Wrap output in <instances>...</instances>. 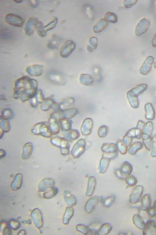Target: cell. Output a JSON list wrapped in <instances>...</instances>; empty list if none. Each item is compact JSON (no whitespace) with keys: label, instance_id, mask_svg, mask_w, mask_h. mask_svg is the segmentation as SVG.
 <instances>
[{"label":"cell","instance_id":"obj_1","mask_svg":"<svg viewBox=\"0 0 156 235\" xmlns=\"http://www.w3.org/2000/svg\"><path fill=\"white\" fill-rule=\"evenodd\" d=\"M76 44L74 41L69 40L66 41L62 46L60 54V56L64 58L69 57L75 50Z\"/></svg>","mask_w":156,"mask_h":235},{"label":"cell","instance_id":"obj_2","mask_svg":"<svg viewBox=\"0 0 156 235\" xmlns=\"http://www.w3.org/2000/svg\"><path fill=\"white\" fill-rule=\"evenodd\" d=\"M5 20L8 24L16 27L22 26L25 21L20 16L13 14H7Z\"/></svg>","mask_w":156,"mask_h":235},{"label":"cell","instance_id":"obj_3","mask_svg":"<svg viewBox=\"0 0 156 235\" xmlns=\"http://www.w3.org/2000/svg\"><path fill=\"white\" fill-rule=\"evenodd\" d=\"M144 192V187L141 185L136 186L133 189L129 197V201L132 204L137 203L140 200Z\"/></svg>","mask_w":156,"mask_h":235},{"label":"cell","instance_id":"obj_4","mask_svg":"<svg viewBox=\"0 0 156 235\" xmlns=\"http://www.w3.org/2000/svg\"><path fill=\"white\" fill-rule=\"evenodd\" d=\"M143 230V235H156V222L153 220H148Z\"/></svg>","mask_w":156,"mask_h":235},{"label":"cell","instance_id":"obj_5","mask_svg":"<svg viewBox=\"0 0 156 235\" xmlns=\"http://www.w3.org/2000/svg\"><path fill=\"white\" fill-rule=\"evenodd\" d=\"M151 201L150 194H144L141 199V205L139 207V210L140 211H146L151 207Z\"/></svg>","mask_w":156,"mask_h":235},{"label":"cell","instance_id":"obj_6","mask_svg":"<svg viewBox=\"0 0 156 235\" xmlns=\"http://www.w3.org/2000/svg\"><path fill=\"white\" fill-rule=\"evenodd\" d=\"M98 203V197L94 196L90 198L85 204L84 209L87 213H90L95 209V207Z\"/></svg>","mask_w":156,"mask_h":235},{"label":"cell","instance_id":"obj_7","mask_svg":"<svg viewBox=\"0 0 156 235\" xmlns=\"http://www.w3.org/2000/svg\"><path fill=\"white\" fill-rule=\"evenodd\" d=\"M96 179L94 177L89 178L87 191L86 195L87 196L92 195L94 193L96 185Z\"/></svg>","mask_w":156,"mask_h":235},{"label":"cell","instance_id":"obj_8","mask_svg":"<svg viewBox=\"0 0 156 235\" xmlns=\"http://www.w3.org/2000/svg\"><path fill=\"white\" fill-rule=\"evenodd\" d=\"M133 221L135 226L140 229L143 230L145 223L142 217L138 214H134L133 217Z\"/></svg>","mask_w":156,"mask_h":235},{"label":"cell","instance_id":"obj_9","mask_svg":"<svg viewBox=\"0 0 156 235\" xmlns=\"http://www.w3.org/2000/svg\"><path fill=\"white\" fill-rule=\"evenodd\" d=\"M115 197L113 195H111L105 198H101L100 201L105 207H109L114 203Z\"/></svg>","mask_w":156,"mask_h":235},{"label":"cell","instance_id":"obj_10","mask_svg":"<svg viewBox=\"0 0 156 235\" xmlns=\"http://www.w3.org/2000/svg\"><path fill=\"white\" fill-rule=\"evenodd\" d=\"M80 80L81 84L87 86L92 84L94 82V79L92 76L87 74H81Z\"/></svg>","mask_w":156,"mask_h":235},{"label":"cell","instance_id":"obj_11","mask_svg":"<svg viewBox=\"0 0 156 235\" xmlns=\"http://www.w3.org/2000/svg\"><path fill=\"white\" fill-rule=\"evenodd\" d=\"M112 229V227L110 224L105 223L101 226L98 233L100 235H106L111 231Z\"/></svg>","mask_w":156,"mask_h":235},{"label":"cell","instance_id":"obj_12","mask_svg":"<svg viewBox=\"0 0 156 235\" xmlns=\"http://www.w3.org/2000/svg\"><path fill=\"white\" fill-rule=\"evenodd\" d=\"M104 19L107 22H110L113 23H115L117 21V16L113 13L108 12L105 14Z\"/></svg>","mask_w":156,"mask_h":235},{"label":"cell","instance_id":"obj_13","mask_svg":"<svg viewBox=\"0 0 156 235\" xmlns=\"http://www.w3.org/2000/svg\"><path fill=\"white\" fill-rule=\"evenodd\" d=\"M76 230L84 234H90L92 232V230L88 227L82 224H79L76 226Z\"/></svg>","mask_w":156,"mask_h":235},{"label":"cell","instance_id":"obj_14","mask_svg":"<svg viewBox=\"0 0 156 235\" xmlns=\"http://www.w3.org/2000/svg\"><path fill=\"white\" fill-rule=\"evenodd\" d=\"M121 172L120 171V173L122 175V173L123 174V177L124 179L125 178L124 177H126L127 175L130 174L132 171V168L131 166L130 165H128L124 166H122L121 167Z\"/></svg>","mask_w":156,"mask_h":235},{"label":"cell","instance_id":"obj_15","mask_svg":"<svg viewBox=\"0 0 156 235\" xmlns=\"http://www.w3.org/2000/svg\"><path fill=\"white\" fill-rule=\"evenodd\" d=\"M126 182L128 186H133L135 185L137 183V180L135 177L131 175L126 177Z\"/></svg>","mask_w":156,"mask_h":235},{"label":"cell","instance_id":"obj_16","mask_svg":"<svg viewBox=\"0 0 156 235\" xmlns=\"http://www.w3.org/2000/svg\"><path fill=\"white\" fill-rule=\"evenodd\" d=\"M57 19H55L54 21L49 23L48 24L46 25L44 28L45 30H49L53 28V27L55 26V25L57 23Z\"/></svg>","mask_w":156,"mask_h":235},{"label":"cell","instance_id":"obj_17","mask_svg":"<svg viewBox=\"0 0 156 235\" xmlns=\"http://www.w3.org/2000/svg\"><path fill=\"white\" fill-rule=\"evenodd\" d=\"M152 207L154 211L155 216H156V200L154 201Z\"/></svg>","mask_w":156,"mask_h":235}]
</instances>
